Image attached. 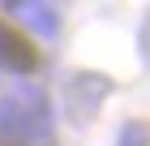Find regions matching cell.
I'll return each mask as SVG.
<instances>
[{
    "mask_svg": "<svg viewBox=\"0 0 150 146\" xmlns=\"http://www.w3.org/2000/svg\"><path fill=\"white\" fill-rule=\"evenodd\" d=\"M0 65L13 69V73H35L39 69L35 39H30L26 30H17V26H9L4 17H0Z\"/></svg>",
    "mask_w": 150,
    "mask_h": 146,
    "instance_id": "obj_1",
    "label": "cell"
}]
</instances>
